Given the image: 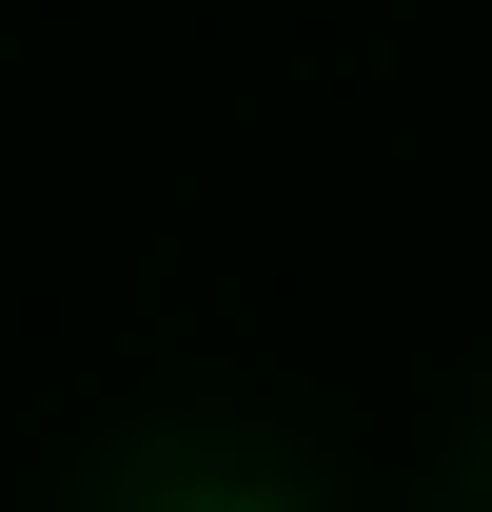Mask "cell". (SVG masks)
<instances>
[{
	"label": "cell",
	"mask_w": 492,
	"mask_h": 512,
	"mask_svg": "<svg viewBox=\"0 0 492 512\" xmlns=\"http://www.w3.org/2000/svg\"><path fill=\"white\" fill-rule=\"evenodd\" d=\"M138 512H315L296 473H178V493H138Z\"/></svg>",
	"instance_id": "6da1fadb"
}]
</instances>
